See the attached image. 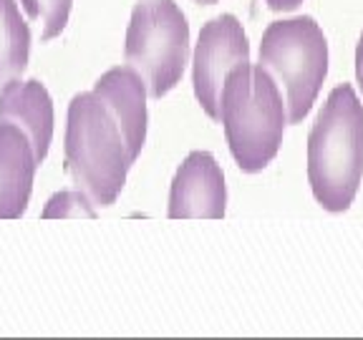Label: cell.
Instances as JSON below:
<instances>
[{
    "label": "cell",
    "instance_id": "cell-7",
    "mask_svg": "<svg viewBox=\"0 0 363 340\" xmlns=\"http://www.w3.org/2000/svg\"><path fill=\"white\" fill-rule=\"evenodd\" d=\"M225 176L210 152H192L177 169L169 189L172 220H220L225 217Z\"/></svg>",
    "mask_w": 363,
    "mask_h": 340
},
{
    "label": "cell",
    "instance_id": "cell-5",
    "mask_svg": "<svg viewBox=\"0 0 363 340\" xmlns=\"http://www.w3.org/2000/svg\"><path fill=\"white\" fill-rule=\"evenodd\" d=\"M124 56L142 74L152 98H162L179 84L189 58V23L174 0L136 3Z\"/></svg>",
    "mask_w": 363,
    "mask_h": 340
},
{
    "label": "cell",
    "instance_id": "cell-15",
    "mask_svg": "<svg viewBox=\"0 0 363 340\" xmlns=\"http://www.w3.org/2000/svg\"><path fill=\"white\" fill-rule=\"evenodd\" d=\"M356 79L363 91V33H361V40H358V48H356Z\"/></svg>",
    "mask_w": 363,
    "mask_h": 340
},
{
    "label": "cell",
    "instance_id": "cell-16",
    "mask_svg": "<svg viewBox=\"0 0 363 340\" xmlns=\"http://www.w3.org/2000/svg\"><path fill=\"white\" fill-rule=\"evenodd\" d=\"M194 3H199V6H215L217 0H194Z\"/></svg>",
    "mask_w": 363,
    "mask_h": 340
},
{
    "label": "cell",
    "instance_id": "cell-11",
    "mask_svg": "<svg viewBox=\"0 0 363 340\" xmlns=\"http://www.w3.org/2000/svg\"><path fill=\"white\" fill-rule=\"evenodd\" d=\"M30 28L16 0H0V89L21 79L28 66Z\"/></svg>",
    "mask_w": 363,
    "mask_h": 340
},
{
    "label": "cell",
    "instance_id": "cell-4",
    "mask_svg": "<svg viewBox=\"0 0 363 340\" xmlns=\"http://www.w3.org/2000/svg\"><path fill=\"white\" fill-rule=\"evenodd\" d=\"M260 63L283 84L288 124H301L328 74V43L320 26L311 16L270 23L262 33Z\"/></svg>",
    "mask_w": 363,
    "mask_h": 340
},
{
    "label": "cell",
    "instance_id": "cell-2",
    "mask_svg": "<svg viewBox=\"0 0 363 340\" xmlns=\"http://www.w3.org/2000/svg\"><path fill=\"white\" fill-rule=\"evenodd\" d=\"M220 121L225 126L227 147L245 174L262 171L278 157L288 124V106L283 103L278 81L262 63H245L227 74Z\"/></svg>",
    "mask_w": 363,
    "mask_h": 340
},
{
    "label": "cell",
    "instance_id": "cell-13",
    "mask_svg": "<svg viewBox=\"0 0 363 340\" xmlns=\"http://www.w3.org/2000/svg\"><path fill=\"white\" fill-rule=\"evenodd\" d=\"M96 204L91 202L81 189L71 192V189H63V192H56L43 210V220H94L96 217Z\"/></svg>",
    "mask_w": 363,
    "mask_h": 340
},
{
    "label": "cell",
    "instance_id": "cell-9",
    "mask_svg": "<svg viewBox=\"0 0 363 340\" xmlns=\"http://www.w3.org/2000/svg\"><path fill=\"white\" fill-rule=\"evenodd\" d=\"M38 164L26 131L0 121V220H18L26 212Z\"/></svg>",
    "mask_w": 363,
    "mask_h": 340
},
{
    "label": "cell",
    "instance_id": "cell-8",
    "mask_svg": "<svg viewBox=\"0 0 363 340\" xmlns=\"http://www.w3.org/2000/svg\"><path fill=\"white\" fill-rule=\"evenodd\" d=\"M94 94L101 98L119 121L124 131L126 147H129L131 162L139 159L142 147L147 142V84L142 74L126 66H116L94 84Z\"/></svg>",
    "mask_w": 363,
    "mask_h": 340
},
{
    "label": "cell",
    "instance_id": "cell-6",
    "mask_svg": "<svg viewBox=\"0 0 363 340\" xmlns=\"http://www.w3.org/2000/svg\"><path fill=\"white\" fill-rule=\"evenodd\" d=\"M250 63V43L242 23L225 13L212 18L199 30L192 61V84L199 106L210 119L220 121V98L227 74L238 66Z\"/></svg>",
    "mask_w": 363,
    "mask_h": 340
},
{
    "label": "cell",
    "instance_id": "cell-3",
    "mask_svg": "<svg viewBox=\"0 0 363 340\" xmlns=\"http://www.w3.org/2000/svg\"><path fill=\"white\" fill-rule=\"evenodd\" d=\"M131 164L124 131L106 103L94 91L76 94L66 124V171L76 189L108 207L124 189Z\"/></svg>",
    "mask_w": 363,
    "mask_h": 340
},
{
    "label": "cell",
    "instance_id": "cell-1",
    "mask_svg": "<svg viewBox=\"0 0 363 340\" xmlns=\"http://www.w3.org/2000/svg\"><path fill=\"white\" fill-rule=\"evenodd\" d=\"M363 179V106L351 84L335 86L308 136V181L315 202L346 212Z\"/></svg>",
    "mask_w": 363,
    "mask_h": 340
},
{
    "label": "cell",
    "instance_id": "cell-14",
    "mask_svg": "<svg viewBox=\"0 0 363 340\" xmlns=\"http://www.w3.org/2000/svg\"><path fill=\"white\" fill-rule=\"evenodd\" d=\"M267 8L275 13H288V11H295V8L301 6L303 0H265Z\"/></svg>",
    "mask_w": 363,
    "mask_h": 340
},
{
    "label": "cell",
    "instance_id": "cell-12",
    "mask_svg": "<svg viewBox=\"0 0 363 340\" xmlns=\"http://www.w3.org/2000/svg\"><path fill=\"white\" fill-rule=\"evenodd\" d=\"M21 3L33 21H40V26H43L40 38L43 40L61 35V30L68 23V16H71V6H74V0H21Z\"/></svg>",
    "mask_w": 363,
    "mask_h": 340
},
{
    "label": "cell",
    "instance_id": "cell-10",
    "mask_svg": "<svg viewBox=\"0 0 363 340\" xmlns=\"http://www.w3.org/2000/svg\"><path fill=\"white\" fill-rule=\"evenodd\" d=\"M0 121L16 124L26 131L35 149V159L43 162L53 139V103L40 81H11L0 89Z\"/></svg>",
    "mask_w": 363,
    "mask_h": 340
}]
</instances>
